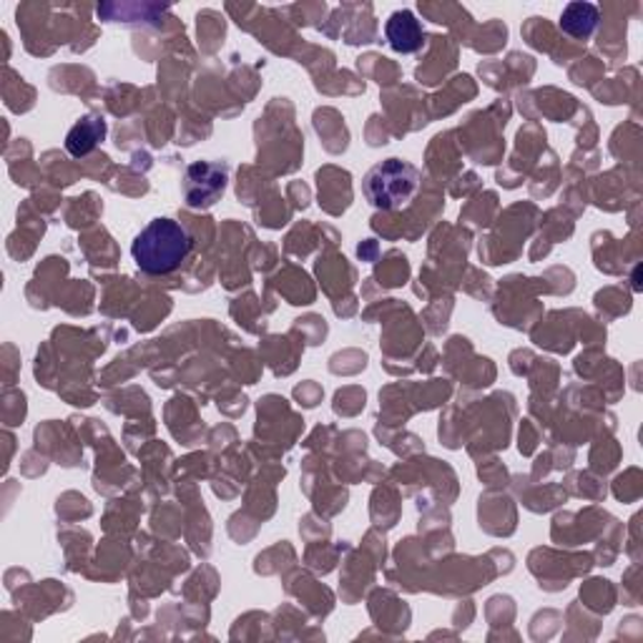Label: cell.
I'll return each mask as SVG.
<instances>
[{"instance_id": "obj_2", "label": "cell", "mask_w": 643, "mask_h": 643, "mask_svg": "<svg viewBox=\"0 0 643 643\" xmlns=\"http://www.w3.org/2000/svg\"><path fill=\"white\" fill-rule=\"evenodd\" d=\"M420 171L410 161L388 159L368 171L362 179V191L374 209L398 211L408 207L412 197L418 194Z\"/></svg>"}, {"instance_id": "obj_1", "label": "cell", "mask_w": 643, "mask_h": 643, "mask_svg": "<svg viewBox=\"0 0 643 643\" xmlns=\"http://www.w3.org/2000/svg\"><path fill=\"white\" fill-rule=\"evenodd\" d=\"M191 252V237L174 219L159 217L141 229L131 244V257L141 272H177Z\"/></svg>"}, {"instance_id": "obj_6", "label": "cell", "mask_w": 643, "mask_h": 643, "mask_svg": "<svg viewBox=\"0 0 643 643\" xmlns=\"http://www.w3.org/2000/svg\"><path fill=\"white\" fill-rule=\"evenodd\" d=\"M601 21L599 8L593 3H569L561 13V31L565 36L575 38V41H589L596 33Z\"/></svg>"}, {"instance_id": "obj_5", "label": "cell", "mask_w": 643, "mask_h": 643, "mask_svg": "<svg viewBox=\"0 0 643 643\" xmlns=\"http://www.w3.org/2000/svg\"><path fill=\"white\" fill-rule=\"evenodd\" d=\"M106 131L109 129H106L103 117H83L73 123L69 137H66V149H69V153L76 159L89 157V153L106 139Z\"/></svg>"}, {"instance_id": "obj_4", "label": "cell", "mask_w": 643, "mask_h": 643, "mask_svg": "<svg viewBox=\"0 0 643 643\" xmlns=\"http://www.w3.org/2000/svg\"><path fill=\"white\" fill-rule=\"evenodd\" d=\"M388 43L395 53H418L422 48V26L412 11H395L385 26Z\"/></svg>"}, {"instance_id": "obj_3", "label": "cell", "mask_w": 643, "mask_h": 643, "mask_svg": "<svg viewBox=\"0 0 643 643\" xmlns=\"http://www.w3.org/2000/svg\"><path fill=\"white\" fill-rule=\"evenodd\" d=\"M229 169L219 161H197L187 169L184 199L191 209L214 207L224 197Z\"/></svg>"}]
</instances>
